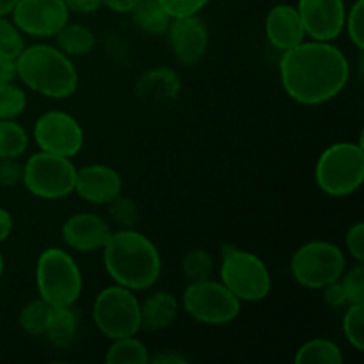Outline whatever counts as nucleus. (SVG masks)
I'll use <instances>...</instances> for the list:
<instances>
[{"label": "nucleus", "mask_w": 364, "mask_h": 364, "mask_svg": "<svg viewBox=\"0 0 364 364\" xmlns=\"http://www.w3.org/2000/svg\"><path fill=\"white\" fill-rule=\"evenodd\" d=\"M70 13L91 14L103 6V0H64Z\"/></svg>", "instance_id": "4c0bfd02"}, {"label": "nucleus", "mask_w": 364, "mask_h": 364, "mask_svg": "<svg viewBox=\"0 0 364 364\" xmlns=\"http://www.w3.org/2000/svg\"><path fill=\"white\" fill-rule=\"evenodd\" d=\"M4 267H6V263H4V256H2V252H0V277H2V274H4Z\"/></svg>", "instance_id": "c03bdc74"}, {"label": "nucleus", "mask_w": 364, "mask_h": 364, "mask_svg": "<svg viewBox=\"0 0 364 364\" xmlns=\"http://www.w3.org/2000/svg\"><path fill=\"white\" fill-rule=\"evenodd\" d=\"M75 176H77V167L73 166L71 159L38 151L28 156L27 162L23 164L21 183L36 198L55 201L73 192Z\"/></svg>", "instance_id": "9d476101"}, {"label": "nucleus", "mask_w": 364, "mask_h": 364, "mask_svg": "<svg viewBox=\"0 0 364 364\" xmlns=\"http://www.w3.org/2000/svg\"><path fill=\"white\" fill-rule=\"evenodd\" d=\"M171 18L199 14L210 4V0H159Z\"/></svg>", "instance_id": "72a5a7b5"}, {"label": "nucleus", "mask_w": 364, "mask_h": 364, "mask_svg": "<svg viewBox=\"0 0 364 364\" xmlns=\"http://www.w3.org/2000/svg\"><path fill=\"white\" fill-rule=\"evenodd\" d=\"M80 316L75 306H53L50 323L43 336L57 348H68L78 334Z\"/></svg>", "instance_id": "aec40b11"}, {"label": "nucleus", "mask_w": 364, "mask_h": 364, "mask_svg": "<svg viewBox=\"0 0 364 364\" xmlns=\"http://www.w3.org/2000/svg\"><path fill=\"white\" fill-rule=\"evenodd\" d=\"M181 91V80L171 68L160 66L141 75L135 84V95L144 102H171Z\"/></svg>", "instance_id": "a211bd4d"}, {"label": "nucleus", "mask_w": 364, "mask_h": 364, "mask_svg": "<svg viewBox=\"0 0 364 364\" xmlns=\"http://www.w3.org/2000/svg\"><path fill=\"white\" fill-rule=\"evenodd\" d=\"M149 363H155V364H187L188 358H185L183 354H180V352H176V350H167V352H160V354L149 358Z\"/></svg>", "instance_id": "ea45409f"}, {"label": "nucleus", "mask_w": 364, "mask_h": 364, "mask_svg": "<svg viewBox=\"0 0 364 364\" xmlns=\"http://www.w3.org/2000/svg\"><path fill=\"white\" fill-rule=\"evenodd\" d=\"M18 0H0V16H7L14 9Z\"/></svg>", "instance_id": "37998d69"}, {"label": "nucleus", "mask_w": 364, "mask_h": 364, "mask_svg": "<svg viewBox=\"0 0 364 364\" xmlns=\"http://www.w3.org/2000/svg\"><path fill=\"white\" fill-rule=\"evenodd\" d=\"M265 34L270 45L279 52L294 48L306 39L304 25L297 7L290 4H277L267 13Z\"/></svg>", "instance_id": "f3484780"}, {"label": "nucleus", "mask_w": 364, "mask_h": 364, "mask_svg": "<svg viewBox=\"0 0 364 364\" xmlns=\"http://www.w3.org/2000/svg\"><path fill=\"white\" fill-rule=\"evenodd\" d=\"M128 14L135 27L149 36H166L173 20L159 0H141Z\"/></svg>", "instance_id": "412c9836"}, {"label": "nucleus", "mask_w": 364, "mask_h": 364, "mask_svg": "<svg viewBox=\"0 0 364 364\" xmlns=\"http://www.w3.org/2000/svg\"><path fill=\"white\" fill-rule=\"evenodd\" d=\"M294 361L297 364H341L345 358L341 348L334 341L315 338L301 345Z\"/></svg>", "instance_id": "5701e85b"}, {"label": "nucleus", "mask_w": 364, "mask_h": 364, "mask_svg": "<svg viewBox=\"0 0 364 364\" xmlns=\"http://www.w3.org/2000/svg\"><path fill=\"white\" fill-rule=\"evenodd\" d=\"M345 247L358 263L364 262V223H355L345 235Z\"/></svg>", "instance_id": "c9c22d12"}, {"label": "nucleus", "mask_w": 364, "mask_h": 364, "mask_svg": "<svg viewBox=\"0 0 364 364\" xmlns=\"http://www.w3.org/2000/svg\"><path fill=\"white\" fill-rule=\"evenodd\" d=\"M355 48H364V0H355L345 16V27Z\"/></svg>", "instance_id": "473e14b6"}, {"label": "nucleus", "mask_w": 364, "mask_h": 364, "mask_svg": "<svg viewBox=\"0 0 364 364\" xmlns=\"http://www.w3.org/2000/svg\"><path fill=\"white\" fill-rule=\"evenodd\" d=\"M23 48V32L14 25L13 20L0 16V57L16 59Z\"/></svg>", "instance_id": "c756f323"}, {"label": "nucleus", "mask_w": 364, "mask_h": 364, "mask_svg": "<svg viewBox=\"0 0 364 364\" xmlns=\"http://www.w3.org/2000/svg\"><path fill=\"white\" fill-rule=\"evenodd\" d=\"M53 306L43 301L41 297L31 301L18 315V326L28 336H43L46 333V327L50 323Z\"/></svg>", "instance_id": "393cba45"}, {"label": "nucleus", "mask_w": 364, "mask_h": 364, "mask_svg": "<svg viewBox=\"0 0 364 364\" xmlns=\"http://www.w3.org/2000/svg\"><path fill=\"white\" fill-rule=\"evenodd\" d=\"M27 109V95L21 87L6 84L0 87V119H16Z\"/></svg>", "instance_id": "c85d7f7f"}, {"label": "nucleus", "mask_w": 364, "mask_h": 364, "mask_svg": "<svg viewBox=\"0 0 364 364\" xmlns=\"http://www.w3.org/2000/svg\"><path fill=\"white\" fill-rule=\"evenodd\" d=\"M92 320L109 340L135 336L141 331V302L134 290L114 283L96 295Z\"/></svg>", "instance_id": "0eeeda50"}, {"label": "nucleus", "mask_w": 364, "mask_h": 364, "mask_svg": "<svg viewBox=\"0 0 364 364\" xmlns=\"http://www.w3.org/2000/svg\"><path fill=\"white\" fill-rule=\"evenodd\" d=\"M11 16L23 34L52 38L70 21V11L64 0H18Z\"/></svg>", "instance_id": "f8f14e48"}, {"label": "nucleus", "mask_w": 364, "mask_h": 364, "mask_svg": "<svg viewBox=\"0 0 364 364\" xmlns=\"http://www.w3.org/2000/svg\"><path fill=\"white\" fill-rule=\"evenodd\" d=\"M279 77L284 92L301 105L315 107L336 98L350 77L347 55L333 41L299 43L283 52Z\"/></svg>", "instance_id": "f257e3e1"}, {"label": "nucleus", "mask_w": 364, "mask_h": 364, "mask_svg": "<svg viewBox=\"0 0 364 364\" xmlns=\"http://www.w3.org/2000/svg\"><path fill=\"white\" fill-rule=\"evenodd\" d=\"M139 2H141V0H103V6L112 9L114 13L128 14Z\"/></svg>", "instance_id": "a19ab883"}, {"label": "nucleus", "mask_w": 364, "mask_h": 364, "mask_svg": "<svg viewBox=\"0 0 364 364\" xmlns=\"http://www.w3.org/2000/svg\"><path fill=\"white\" fill-rule=\"evenodd\" d=\"M315 181L331 198H347L358 192L364 181L361 142H336L323 149L316 160Z\"/></svg>", "instance_id": "20e7f679"}, {"label": "nucleus", "mask_w": 364, "mask_h": 364, "mask_svg": "<svg viewBox=\"0 0 364 364\" xmlns=\"http://www.w3.org/2000/svg\"><path fill=\"white\" fill-rule=\"evenodd\" d=\"M291 276L308 290H322L334 283L347 269L343 251L326 240H311L301 245L291 256Z\"/></svg>", "instance_id": "6e6552de"}, {"label": "nucleus", "mask_w": 364, "mask_h": 364, "mask_svg": "<svg viewBox=\"0 0 364 364\" xmlns=\"http://www.w3.org/2000/svg\"><path fill=\"white\" fill-rule=\"evenodd\" d=\"M220 283L240 302H259L272 290V277L265 262L235 245L223 247Z\"/></svg>", "instance_id": "423d86ee"}, {"label": "nucleus", "mask_w": 364, "mask_h": 364, "mask_svg": "<svg viewBox=\"0 0 364 364\" xmlns=\"http://www.w3.org/2000/svg\"><path fill=\"white\" fill-rule=\"evenodd\" d=\"M11 231H13V215L0 206V244L9 238Z\"/></svg>", "instance_id": "79ce46f5"}, {"label": "nucleus", "mask_w": 364, "mask_h": 364, "mask_svg": "<svg viewBox=\"0 0 364 364\" xmlns=\"http://www.w3.org/2000/svg\"><path fill=\"white\" fill-rule=\"evenodd\" d=\"M36 287L39 297L52 306H75L84 290L77 262L60 247H48L36 263Z\"/></svg>", "instance_id": "39448f33"}, {"label": "nucleus", "mask_w": 364, "mask_h": 364, "mask_svg": "<svg viewBox=\"0 0 364 364\" xmlns=\"http://www.w3.org/2000/svg\"><path fill=\"white\" fill-rule=\"evenodd\" d=\"M149 350L139 338L124 336L112 340L105 354V363L109 364H146L149 363Z\"/></svg>", "instance_id": "b1692460"}, {"label": "nucleus", "mask_w": 364, "mask_h": 364, "mask_svg": "<svg viewBox=\"0 0 364 364\" xmlns=\"http://www.w3.org/2000/svg\"><path fill=\"white\" fill-rule=\"evenodd\" d=\"M16 77V60L7 59V57H0V87L14 82Z\"/></svg>", "instance_id": "58836bf2"}, {"label": "nucleus", "mask_w": 364, "mask_h": 364, "mask_svg": "<svg viewBox=\"0 0 364 364\" xmlns=\"http://www.w3.org/2000/svg\"><path fill=\"white\" fill-rule=\"evenodd\" d=\"M299 16L306 38L315 41H334L343 32L347 7L343 0H299Z\"/></svg>", "instance_id": "4468645a"}, {"label": "nucleus", "mask_w": 364, "mask_h": 364, "mask_svg": "<svg viewBox=\"0 0 364 364\" xmlns=\"http://www.w3.org/2000/svg\"><path fill=\"white\" fill-rule=\"evenodd\" d=\"M34 141L41 151L73 159L84 148V130L71 114L48 110L34 124Z\"/></svg>", "instance_id": "9b49d317"}, {"label": "nucleus", "mask_w": 364, "mask_h": 364, "mask_svg": "<svg viewBox=\"0 0 364 364\" xmlns=\"http://www.w3.org/2000/svg\"><path fill=\"white\" fill-rule=\"evenodd\" d=\"M166 36L174 59L183 66L198 64L208 50V27L199 14L173 18Z\"/></svg>", "instance_id": "ddd939ff"}, {"label": "nucleus", "mask_w": 364, "mask_h": 364, "mask_svg": "<svg viewBox=\"0 0 364 364\" xmlns=\"http://www.w3.org/2000/svg\"><path fill=\"white\" fill-rule=\"evenodd\" d=\"M343 334L355 350H364V302L348 304L343 315Z\"/></svg>", "instance_id": "cd10ccee"}, {"label": "nucleus", "mask_w": 364, "mask_h": 364, "mask_svg": "<svg viewBox=\"0 0 364 364\" xmlns=\"http://www.w3.org/2000/svg\"><path fill=\"white\" fill-rule=\"evenodd\" d=\"M178 299L169 291H155L141 304V329L162 331L174 322L178 315Z\"/></svg>", "instance_id": "6ab92c4d"}, {"label": "nucleus", "mask_w": 364, "mask_h": 364, "mask_svg": "<svg viewBox=\"0 0 364 364\" xmlns=\"http://www.w3.org/2000/svg\"><path fill=\"white\" fill-rule=\"evenodd\" d=\"M185 313L205 326H226L240 315L242 302L220 281H191L181 297Z\"/></svg>", "instance_id": "1a4fd4ad"}, {"label": "nucleus", "mask_w": 364, "mask_h": 364, "mask_svg": "<svg viewBox=\"0 0 364 364\" xmlns=\"http://www.w3.org/2000/svg\"><path fill=\"white\" fill-rule=\"evenodd\" d=\"M109 217L112 219V223L116 224L119 230H124V228H134L139 220V208L135 205L134 199L127 198L121 192L119 196L112 199L109 203Z\"/></svg>", "instance_id": "7c9ffc66"}, {"label": "nucleus", "mask_w": 364, "mask_h": 364, "mask_svg": "<svg viewBox=\"0 0 364 364\" xmlns=\"http://www.w3.org/2000/svg\"><path fill=\"white\" fill-rule=\"evenodd\" d=\"M63 242L70 249L78 252L102 251L110 235L109 224L105 219L91 212H80L71 215L63 224Z\"/></svg>", "instance_id": "dca6fc26"}, {"label": "nucleus", "mask_w": 364, "mask_h": 364, "mask_svg": "<svg viewBox=\"0 0 364 364\" xmlns=\"http://www.w3.org/2000/svg\"><path fill=\"white\" fill-rule=\"evenodd\" d=\"M340 283L347 295L348 304H361L364 302V267L363 263H355L350 270L345 269L341 274Z\"/></svg>", "instance_id": "2f4dec72"}, {"label": "nucleus", "mask_w": 364, "mask_h": 364, "mask_svg": "<svg viewBox=\"0 0 364 364\" xmlns=\"http://www.w3.org/2000/svg\"><path fill=\"white\" fill-rule=\"evenodd\" d=\"M27 148V130L14 119H0V159H20Z\"/></svg>", "instance_id": "a878e982"}, {"label": "nucleus", "mask_w": 364, "mask_h": 364, "mask_svg": "<svg viewBox=\"0 0 364 364\" xmlns=\"http://www.w3.org/2000/svg\"><path fill=\"white\" fill-rule=\"evenodd\" d=\"M57 48L68 57H84L92 52L96 45V36L87 25L70 23L68 21L55 36Z\"/></svg>", "instance_id": "4be33fe9"}, {"label": "nucleus", "mask_w": 364, "mask_h": 364, "mask_svg": "<svg viewBox=\"0 0 364 364\" xmlns=\"http://www.w3.org/2000/svg\"><path fill=\"white\" fill-rule=\"evenodd\" d=\"M14 60L18 78L45 98L64 100L77 91V68L71 63V57L60 52L57 46L45 43L25 46Z\"/></svg>", "instance_id": "7ed1b4c3"}, {"label": "nucleus", "mask_w": 364, "mask_h": 364, "mask_svg": "<svg viewBox=\"0 0 364 364\" xmlns=\"http://www.w3.org/2000/svg\"><path fill=\"white\" fill-rule=\"evenodd\" d=\"M102 251L110 279L128 290H149L162 274V258L156 245L134 228L110 231Z\"/></svg>", "instance_id": "f03ea898"}, {"label": "nucleus", "mask_w": 364, "mask_h": 364, "mask_svg": "<svg viewBox=\"0 0 364 364\" xmlns=\"http://www.w3.org/2000/svg\"><path fill=\"white\" fill-rule=\"evenodd\" d=\"M213 263L212 255L208 251L201 247L191 249L187 255L183 256V262H181V272L187 277L188 281H199L206 279V277L212 276L213 272Z\"/></svg>", "instance_id": "bb28decb"}, {"label": "nucleus", "mask_w": 364, "mask_h": 364, "mask_svg": "<svg viewBox=\"0 0 364 364\" xmlns=\"http://www.w3.org/2000/svg\"><path fill=\"white\" fill-rule=\"evenodd\" d=\"M322 290H323V301H326V304L331 306V308H345V306H348L347 295H345V290L343 287H341L340 279L327 284V287H323Z\"/></svg>", "instance_id": "e433bc0d"}, {"label": "nucleus", "mask_w": 364, "mask_h": 364, "mask_svg": "<svg viewBox=\"0 0 364 364\" xmlns=\"http://www.w3.org/2000/svg\"><path fill=\"white\" fill-rule=\"evenodd\" d=\"M73 192L91 205H109L123 192V178L105 164H89L77 169Z\"/></svg>", "instance_id": "2eb2a0df"}, {"label": "nucleus", "mask_w": 364, "mask_h": 364, "mask_svg": "<svg viewBox=\"0 0 364 364\" xmlns=\"http://www.w3.org/2000/svg\"><path fill=\"white\" fill-rule=\"evenodd\" d=\"M23 178V164L18 159H0V187L13 188L21 183Z\"/></svg>", "instance_id": "f704fd0d"}]
</instances>
